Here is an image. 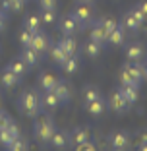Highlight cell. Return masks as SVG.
I'll use <instances>...</instances> for the list:
<instances>
[{
    "instance_id": "obj_1",
    "label": "cell",
    "mask_w": 147,
    "mask_h": 151,
    "mask_svg": "<svg viewBox=\"0 0 147 151\" xmlns=\"http://www.w3.org/2000/svg\"><path fill=\"white\" fill-rule=\"evenodd\" d=\"M18 109L22 111V114L29 116V118H35V116H39L41 109H43L41 97L33 91V89H25L18 99Z\"/></svg>"
},
{
    "instance_id": "obj_2",
    "label": "cell",
    "mask_w": 147,
    "mask_h": 151,
    "mask_svg": "<svg viewBox=\"0 0 147 151\" xmlns=\"http://www.w3.org/2000/svg\"><path fill=\"white\" fill-rule=\"evenodd\" d=\"M54 122L50 120V116H41V118L35 120L33 124V134H35V139L41 143V145H49L50 136L54 132Z\"/></svg>"
},
{
    "instance_id": "obj_3",
    "label": "cell",
    "mask_w": 147,
    "mask_h": 151,
    "mask_svg": "<svg viewBox=\"0 0 147 151\" xmlns=\"http://www.w3.org/2000/svg\"><path fill=\"white\" fill-rule=\"evenodd\" d=\"M143 81V64L134 62V64H126L120 72V83L122 85H138Z\"/></svg>"
},
{
    "instance_id": "obj_4",
    "label": "cell",
    "mask_w": 147,
    "mask_h": 151,
    "mask_svg": "<svg viewBox=\"0 0 147 151\" xmlns=\"http://www.w3.org/2000/svg\"><path fill=\"white\" fill-rule=\"evenodd\" d=\"M107 107L110 109L112 112H116V114H124V112L130 109V105H128V101L122 97L120 89H116V91H112V93H110V97H108Z\"/></svg>"
},
{
    "instance_id": "obj_5",
    "label": "cell",
    "mask_w": 147,
    "mask_h": 151,
    "mask_svg": "<svg viewBox=\"0 0 147 151\" xmlns=\"http://www.w3.org/2000/svg\"><path fill=\"white\" fill-rule=\"evenodd\" d=\"M108 145L116 151H122V149H128L130 147V134L124 132V130H118V132H112L108 136Z\"/></svg>"
},
{
    "instance_id": "obj_6",
    "label": "cell",
    "mask_w": 147,
    "mask_h": 151,
    "mask_svg": "<svg viewBox=\"0 0 147 151\" xmlns=\"http://www.w3.org/2000/svg\"><path fill=\"white\" fill-rule=\"evenodd\" d=\"M83 27L77 23V19L72 16V14H68V16H64L62 19H60V31H62V35L66 37H72V35H76L77 31H81Z\"/></svg>"
},
{
    "instance_id": "obj_7",
    "label": "cell",
    "mask_w": 147,
    "mask_h": 151,
    "mask_svg": "<svg viewBox=\"0 0 147 151\" xmlns=\"http://www.w3.org/2000/svg\"><path fill=\"white\" fill-rule=\"evenodd\" d=\"M124 54L126 58H128L130 62H139V60H143V54H145V49H143L141 43H128L124 45Z\"/></svg>"
},
{
    "instance_id": "obj_8",
    "label": "cell",
    "mask_w": 147,
    "mask_h": 151,
    "mask_svg": "<svg viewBox=\"0 0 147 151\" xmlns=\"http://www.w3.org/2000/svg\"><path fill=\"white\" fill-rule=\"evenodd\" d=\"M31 47L39 54L49 52V49H50V39H49V35H47V33H43V31L33 33V43H31Z\"/></svg>"
},
{
    "instance_id": "obj_9",
    "label": "cell",
    "mask_w": 147,
    "mask_h": 151,
    "mask_svg": "<svg viewBox=\"0 0 147 151\" xmlns=\"http://www.w3.org/2000/svg\"><path fill=\"white\" fill-rule=\"evenodd\" d=\"M49 145H52L54 149H64L66 145H70V136H68L66 130H54L52 136H50Z\"/></svg>"
},
{
    "instance_id": "obj_10",
    "label": "cell",
    "mask_w": 147,
    "mask_h": 151,
    "mask_svg": "<svg viewBox=\"0 0 147 151\" xmlns=\"http://www.w3.org/2000/svg\"><path fill=\"white\" fill-rule=\"evenodd\" d=\"M68 136H70V145H72V147H77L80 143H83L85 139L91 138L89 130H87V128H81V126L74 128L72 132H68Z\"/></svg>"
},
{
    "instance_id": "obj_11",
    "label": "cell",
    "mask_w": 147,
    "mask_h": 151,
    "mask_svg": "<svg viewBox=\"0 0 147 151\" xmlns=\"http://www.w3.org/2000/svg\"><path fill=\"white\" fill-rule=\"evenodd\" d=\"M85 111L89 112L91 116H101V114H105V111H107V101H105L103 97H97V99H93V101L85 103Z\"/></svg>"
},
{
    "instance_id": "obj_12",
    "label": "cell",
    "mask_w": 147,
    "mask_h": 151,
    "mask_svg": "<svg viewBox=\"0 0 147 151\" xmlns=\"http://www.w3.org/2000/svg\"><path fill=\"white\" fill-rule=\"evenodd\" d=\"M19 76H16L10 68H4V70L0 72V85L2 87H6V89H12V87H16V85L19 83Z\"/></svg>"
},
{
    "instance_id": "obj_13",
    "label": "cell",
    "mask_w": 147,
    "mask_h": 151,
    "mask_svg": "<svg viewBox=\"0 0 147 151\" xmlns=\"http://www.w3.org/2000/svg\"><path fill=\"white\" fill-rule=\"evenodd\" d=\"M72 16L77 19V23H80L81 27L91 23V19H93V12H91V8H87V6H77V8L72 12Z\"/></svg>"
},
{
    "instance_id": "obj_14",
    "label": "cell",
    "mask_w": 147,
    "mask_h": 151,
    "mask_svg": "<svg viewBox=\"0 0 147 151\" xmlns=\"http://www.w3.org/2000/svg\"><path fill=\"white\" fill-rule=\"evenodd\" d=\"M52 91L56 93V97L60 99V103H62V105L70 103V99H72V89H70V85H68L66 81H60V80H58L56 85L52 87Z\"/></svg>"
},
{
    "instance_id": "obj_15",
    "label": "cell",
    "mask_w": 147,
    "mask_h": 151,
    "mask_svg": "<svg viewBox=\"0 0 147 151\" xmlns=\"http://www.w3.org/2000/svg\"><path fill=\"white\" fill-rule=\"evenodd\" d=\"M122 27H124V29H128V31H139V29L143 27V23L134 16V12H132V10H128V12L122 16Z\"/></svg>"
},
{
    "instance_id": "obj_16",
    "label": "cell",
    "mask_w": 147,
    "mask_h": 151,
    "mask_svg": "<svg viewBox=\"0 0 147 151\" xmlns=\"http://www.w3.org/2000/svg\"><path fill=\"white\" fill-rule=\"evenodd\" d=\"M108 45H114V47H124L126 45V29L122 25H116L108 33Z\"/></svg>"
},
{
    "instance_id": "obj_17",
    "label": "cell",
    "mask_w": 147,
    "mask_h": 151,
    "mask_svg": "<svg viewBox=\"0 0 147 151\" xmlns=\"http://www.w3.org/2000/svg\"><path fill=\"white\" fill-rule=\"evenodd\" d=\"M91 39L97 41L99 45H103V47L108 45V31L101 25V22H97L93 27H91Z\"/></svg>"
},
{
    "instance_id": "obj_18",
    "label": "cell",
    "mask_w": 147,
    "mask_h": 151,
    "mask_svg": "<svg viewBox=\"0 0 147 151\" xmlns=\"http://www.w3.org/2000/svg\"><path fill=\"white\" fill-rule=\"evenodd\" d=\"M19 58H22V60H23V62H25L29 68H35L37 64H39V52H37L33 47H23Z\"/></svg>"
},
{
    "instance_id": "obj_19",
    "label": "cell",
    "mask_w": 147,
    "mask_h": 151,
    "mask_svg": "<svg viewBox=\"0 0 147 151\" xmlns=\"http://www.w3.org/2000/svg\"><path fill=\"white\" fill-rule=\"evenodd\" d=\"M41 105H43L47 111H56L62 103H60V99L56 97L54 91H45V95H43V99H41Z\"/></svg>"
},
{
    "instance_id": "obj_20",
    "label": "cell",
    "mask_w": 147,
    "mask_h": 151,
    "mask_svg": "<svg viewBox=\"0 0 147 151\" xmlns=\"http://www.w3.org/2000/svg\"><path fill=\"white\" fill-rule=\"evenodd\" d=\"M56 81H58V78L54 74H50V72H43V74L39 76V87L43 89V91H52Z\"/></svg>"
},
{
    "instance_id": "obj_21",
    "label": "cell",
    "mask_w": 147,
    "mask_h": 151,
    "mask_svg": "<svg viewBox=\"0 0 147 151\" xmlns=\"http://www.w3.org/2000/svg\"><path fill=\"white\" fill-rule=\"evenodd\" d=\"M120 93H122V97L128 101V105L132 107V105L138 101V97H139V89H138V85H122Z\"/></svg>"
},
{
    "instance_id": "obj_22",
    "label": "cell",
    "mask_w": 147,
    "mask_h": 151,
    "mask_svg": "<svg viewBox=\"0 0 147 151\" xmlns=\"http://www.w3.org/2000/svg\"><path fill=\"white\" fill-rule=\"evenodd\" d=\"M62 70H64V74H68V76H72V74H76L77 72V68H80V58L76 56V54H70V56L64 60L62 64Z\"/></svg>"
},
{
    "instance_id": "obj_23",
    "label": "cell",
    "mask_w": 147,
    "mask_h": 151,
    "mask_svg": "<svg viewBox=\"0 0 147 151\" xmlns=\"http://www.w3.org/2000/svg\"><path fill=\"white\" fill-rule=\"evenodd\" d=\"M49 54H50V60H52L54 64H58V66H60V64H62L64 60L68 58V54L62 50V47H60L58 43H56V45H52V47L49 49Z\"/></svg>"
},
{
    "instance_id": "obj_24",
    "label": "cell",
    "mask_w": 147,
    "mask_h": 151,
    "mask_svg": "<svg viewBox=\"0 0 147 151\" xmlns=\"http://www.w3.org/2000/svg\"><path fill=\"white\" fill-rule=\"evenodd\" d=\"M83 50H85V56H89V58H97L99 54H101V50H103V45H99L97 41L89 39V41H85Z\"/></svg>"
},
{
    "instance_id": "obj_25",
    "label": "cell",
    "mask_w": 147,
    "mask_h": 151,
    "mask_svg": "<svg viewBox=\"0 0 147 151\" xmlns=\"http://www.w3.org/2000/svg\"><path fill=\"white\" fill-rule=\"evenodd\" d=\"M58 45L62 47V50L68 54V56L77 52V43H76V39H72V37H66V35H64L62 39L58 41Z\"/></svg>"
},
{
    "instance_id": "obj_26",
    "label": "cell",
    "mask_w": 147,
    "mask_h": 151,
    "mask_svg": "<svg viewBox=\"0 0 147 151\" xmlns=\"http://www.w3.org/2000/svg\"><path fill=\"white\" fill-rule=\"evenodd\" d=\"M8 68H10V70H12L16 76H19V78H23V76L27 74V70H29V66L23 62L22 58H16V60H12V62L8 64Z\"/></svg>"
},
{
    "instance_id": "obj_27",
    "label": "cell",
    "mask_w": 147,
    "mask_h": 151,
    "mask_svg": "<svg viewBox=\"0 0 147 151\" xmlns=\"http://www.w3.org/2000/svg\"><path fill=\"white\" fill-rule=\"evenodd\" d=\"M25 0H0V6L4 12H22Z\"/></svg>"
},
{
    "instance_id": "obj_28",
    "label": "cell",
    "mask_w": 147,
    "mask_h": 151,
    "mask_svg": "<svg viewBox=\"0 0 147 151\" xmlns=\"http://www.w3.org/2000/svg\"><path fill=\"white\" fill-rule=\"evenodd\" d=\"M23 25L27 27V29H31L33 33L41 31V25H43V22H41V18L37 16V14H29L25 18V22H23Z\"/></svg>"
},
{
    "instance_id": "obj_29",
    "label": "cell",
    "mask_w": 147,
    "mask_h": 151,
    "mask_svg": "<svg viewBox=\"0 0 147 151\" xmlns=\"http://www.w3.org/2000/svg\"><path fill=\"white\" fill-rule=\"evenodd\" d=\"M39 18L43 22V25H52L56 22V12H54V8H41Z\"/></svg>"
},
{
    "instance_id": "obj_30",
    "label": "cell",
    "mask_w": 147,
    "mask_h": 151,
    "mask_svg": "<svg viewBox=\"0 0 147 151\" xmlns=\"http://www.w3.org/2000/svg\"><path fill=\"white\" fill-rule=\"evenodd\" d=\"M101 97V91H99L97 85H85L83 87V93H81V99H83V103H89L93 101V99Z\"/></svg>"
},
{
    "instance_id": "obj_31",
    "label": "cell",
    "mask_w": 147,
    "mask_h": 151,
    "mask_svg": "<svg viewBox=\"0 0 147 151\" xmlns=\"http://www.w3.org/2000/svg\"><path fill=\"white\" fill-rule=\"evenodd\" d=\"M29 147V143H27V139L23 138L22 134H19L18 138H14L12 142H10V145L6 147V149H10V151H23V149H27Z\"/></svg>"
},
{
    "instance_id": "obj_32",
    "label": "cell",
    "mask_w": 147,
    "mask_h": 151,
    "mask_svg": "<svg viewBox=\"0 0 147 151\" xmlns=\"http://www.w3.org/2000/svg\"><path fill=\"white\" fill-rule=\"evenodd\" d=\"M18 39H19V43H22V47H31V43H33V31H31V29H27V27H23L22 31L18 33Z\"/></svg>"
},
{
    "instance_id": "obj_33",
    "label": "cell",
    "mask_w": 147,
    "mask_h": 151,
    "mask_svg": "<svg viewBox=\"0 0 147 151\" xmlns=\"http://www.w3.org/2000/svg\"><path fill=\"white\" fill-rule=\"evenodd\" d=\"M12 139H14V136H12V134H10V132H8L6 128H2V130H0V145L8 147Z\"/></svg>"
},
{
    "instance_id": "obj_34",
    "label": "cell",
    "mask_w": 147,
    "mask_h": 151,
    "mask_svg": "<svg viewBox=\"0 0 147 151\" xmlns=\"http://www.w3.org/2000/svg\"><path fill=\"white\" fill-rule=\"evenodd\" d=\"M99 22H101V25L105 27V29H107L108 33H110L112 29H114V27L118 25V22H116L114 18H103V19H99Z\"/></svg>"
},
{
    "instance_id": "obj_35",
    "label": "cell",
    "mask_w": 147,
    "mask_h": 151,
    "mask_svg": "<svg viewBox=\"0 0 147 151\" xmlns=\"http://www.w3.org/2000/svg\"><path fill=\"white\" fill-rule=\"evenodd\" d=\"M76 149H80V151H95V149H97V143H95L93 139L89 138V139H85L83 143H80Z\"/></svg>"
},
{
    "instance_id": "obj_36",
    "label": "cell",
    "mask_w": 147,
    "mask_h": 151,
    "mask_svg": "<svg viewBox=\"0 0 147 151\" xmlns=\"http://www.w3.org/2000/svg\"><path fill=\"white\" fill-rule=\"evenodd\" d=\"M6 130H8V132L12 134L14 138H18L19 134H22V132H19V126L16 124V122H14V120H10V122H8V126H6Z\"/></svg>"
},
{
    "instance_id": "obj_37",
    "label": "cell",
    "mask_w": 147,
    "mask_h": 151,
    "mask_svg": "<svg viewBox=\"0 0 147 151\" xmlns=\"http://www.w3.org/2000/svg\"><path fill=\"white\" fill-rule=\"evenodd\" d=\"M41 8H56L58 0H37Z\"/></svg>"
},
{
    "instance_id": "obj_38",
    "label": "cell",
    "mask_w": 147,
    "mask_h": 151,
    "mask_svg": "<svg viewBox=\"0 0 147 151\" xmlns=\"http://www.w3.org/2000/svg\"><path fill=\"white\" fill-rule=\"evenodd\" d=\"M10 120H12V118H10V116L6 114L4 111H0V130H2V128H6V126H8V122H10Z\"/></svg>"
},
{
    "instance_id": "obj_39",
    "label": "cell",
    "mask_w": 147,
    "mask_h": 151,
    "mask_svg": "<svg viewBox=\"0 0 147 151\" xmlns=\"http://www.w3.org/2000/svg\"><path fill=\"white\" fill-rule=\"evenodd\" d=\"M141 145H147V132H141L138 138V147H141Z\"/></svg>"
},
{
    "instance_id": "obj_40",
    "label": "cell",
    "mask_w": 147,
    "mask_h": 151,
    "mask_svg": "<svg viewBox=\"0 0 147 151\" xmlns=\"http://www.w3.org/2000/svg\"><path fill=\"white\" fill-rule=\"evenodd\" d=\"M4 29H6V14L0 10V33L4 31Z\"/></svg>"
},
{
    "instance_id": "obj_41",
    "label": "cell",
    "mask_w": 147,
    "mask_h": 151,
    "mask_svg": "<svg viewBox=\"0 0 147 151\" xmlns=\"http://www.w3.org/2000/svg\"><path fill=\"white\" fill-rule=\"evenodd\" d=\"M138 8L141 10L143 14H145V18H147V0H139V4H138Z\"/></svg>"
},
{
    "instance_id": "obj_42",
    "label": "cell",
    "mask_w": 147,
    "mask_h": 151,
    "mask_svg": "<svg viewBox=\"0 0 147 151\" xmlns=\"http://www.w3.org/2000/svg\"><path fill=\"white\" fill-rule=\"evenodd\" d=\"M143 80L147 81V64H145V66H143Z\"/></svg>"
},
{
    "instance_id": "obj_43",
    "label": "cell",
    "mask_w": 147,
    "mask_h": 151,
    "mask_svg": "<svg viewBox=\"0 0 147 151\" xmlns=\"http://www.w3.org/2000/svg\"><path fill=\"white\" fill-rule=\"evenodd\" d=\"M139 149H141V151H147V145H141V147H139Z\"/></svg>"
},
{
    "instance_id": "obj_44",
    "label": "cell",
    "mask_w": 147,
    "mask_h": 151,
    "mask_svg": "<svg viewBox=\"0 0 147 151\" xmlns=\"http://www.w3.org/2000/svg\"><path fill=\"white\" fill-rule=\"evenodd\" d=\"M81 2H85V4H89V2H93V0H81Z\"/></svg>"
}]
</instances>
